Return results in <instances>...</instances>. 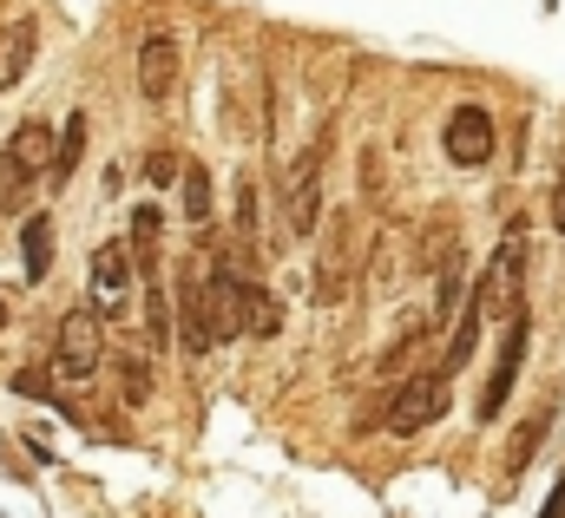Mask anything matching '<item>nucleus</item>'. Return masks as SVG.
Here are the masks:
<instances>
[{
  "label": "nucleus",
  "instance_id": "1",
  "mask_svg": "<svg viewBox=\"0 0 565 518\" xmlns=\"http://www.w3.org/2000/svg\"><path fill=\"white\" fill-rule=\"evenodd\" d=\"M520 289H526V224H513L500 237V250H493L480 289H473V309L480 315H513L520 309Z\"/></svg>",
  "mask_w": 565,
  "mask_h": 518
},
{
  "label": "nucleus",
  "instance_id": "2",
  "mask_svg": "<svg viewBox=\"0 0 565 518\" xmlns=\"http://www.w3.org/2000/svg\"><path fill=\"white\" fill-rule=\"evenodd\" d=\"M99 309H66L53 335V375L60 381H93L99 375Z\"/></svg>",
  "mask_w": 565,
  "mask_h": 518
},
{
  "label": "nucleus",
  "instance_id": "3",
  "mask_svg": "<svg viewBox=\"0 0 565 518\" xmlns=\"http://www.w3.org/2000/svg\"><path fill=\"white\" fill-rule=\"evenodd\" d=\"M282 217H289L296 237L316 230V217H322V144L289 158V171H282Z\"/></svg>",
  "mask_w": 565,
  "mask_h": 518
},
{
  "label": "nucleus",
  "instance_id": "4",
  "mask_svg": "<svg viewBox=\"0 0 565 518\" xmlns=\"http://www.w3.org/2000/svg\"><path fill=\"white\" fill-rule=\"evenodd\" d=\"M46 158H53V131L40 126V119H26V126L7 138V151H0V204H13L46 171Z\"/></svg>",
  "mask_w": 565,
  "mask_h": 518
},
{
  "label": "nucleus",
  "instance_id": "5",
  "mask_svg": "<svg viewBox=\"0 0 565 518\" xmlns=\"http://www.w3.org/2000/svg\"><path fill=\"white\" fill-rule=\"evenodd\" d=\"M447 413V375H415V381H402L395 400H388V433H402V440H415L422 427H434Z\"/></svg>",
  "mask_w": 565,
  "mask_h": 518
},
{
  "label": "nucleus",
  "instance_id": "6",
  "mask_svg": "<svg viewBox=\"0 0 565 518\" xmlns=\"http://www.w3.org/2000/svg\"><path fill=\"white\" fill-rule=\"evenodd\" d=\"M349 276H355V217L335 211L329 217V244H322V262H316V302L335 309L349 295Z\"/></svg>",
  "mask_w": 565,
  "mask_h": 518
},
{
  "label": "nucleus",
  "instance_id": "7",
  "mask_svg": "<svg viewBox=\"0 0 565 518\" xmlns=\"http://www.w3.org/2000/svg\"><path fill=\"white\" fill-rule=\"evenodd\" d=\"M440 151L460 171H480L493 158V119H487V106H454L447 112V131H440Z\"/></svg>",
  "mask_w": 565,
  "mask_h": 518
},
{
  "label": "nucleus",
  "instance_id": "8",
  "mask_svg": "<svg viewBox=\"0 0 565 518\" xmlns=\"http://www.w3.org/2000/svg\"><path fill=\"white\" fill-rule=\"evenodd\" d=\"M93 309L106 315H132V250L126 244H99L93 257Z\"/></svg>",
  "mask_w": 565,
  "mask_h": 518
},
{
  "label": "nucleus",
  "instance_id": "9",
  "mask_svg": "<svg viewBox=\"0 0 565 518\" xmlns=\"http://www.w3.org/2000/svg\"><path fill=\"white\" fill-rule=\"evenodd\" d=\"M178 73H184L178 40H171V33H145V46H139V93L151 99V106H164V99L178 93Z\"/></svg>",
  "mask_w": 565,
  "mask_h": 518
},
{
  "label": "nucleus",
  "instance_id": "10",
  "mask_svg": "<svg viewBox=\"0 0 565 518\" xmlns=\"http://www.w3.org/2000/svg\"><path fill=\"white\" fill-rule=\"evenodd\" d=\"M526 342H533V322H526V309H513V322H507V342H500V368H493V381H487V393H480V420H493V413L507 407L513 375H520V361H526Z\"/></svg>",
  "mask_w": 565,
  "mask_h": 518
},
{
  "label": "nucleus",
  "instance_id": "11",
  "mask_svg": "<svg viewBox=\"0 0 565 518\" xmlns=\"http://www.w3.org/2000/svg\"><path fill=\"white\" fill-rule=\"evenodd\" d=\"M178 322H184V348H191V355L217 348V335H211V295H204V269H191V276H184V289H178Z\"/></svg>",
  "mask_w": 565,
  "mask_h": 518
},
{
  "label": "nucleus",
  "instance_id": "12",
  "mask_svg": "<svg viewBox=\"0 0 565 518\" xmlns=\"http://www.w3.org/2000/svg\"><path fill=\"white\" fill-rule=\"evenodd\" d=\"M33 46H40V26H33V20L0 26V93H13V86H20V73L33 66Z\"/></svg>",
  "mask_w": 565,
  "mask_h": 518
},
{
  "label": "nucleus",
  "instance_id": "13",
  "mask_svg": "<svg viewBox=\"0 0 565 518\" xmlns=\"http://www.w3.org/2000/svg\"><path fill=\"white\" fill-rule=\"evenodd\" d=\"M434 276H440V289H434V315H427V322L440 328V322H454V315H460V289H467V257H447L440 269H434Z\"/></svg>",
  "mask_w": 565,
  "mask_h": 518
},
{
  "label": "nucleus",
  "instance_id": "14",
  "mask_svg": "<svg viewBox=\"0 0 565 518\" xmlns=\"http://www.w3.org/2000/svg\"><path fill=\"white\" fill-rule=\"evenodd\" d=\"M79 158H86V112H73L66 131H60V144H53V184H66L79 171Z\"/></svg>",
  "mask_w": 565,
  "mask_h": 518
},
{
  "label": "nucleus",
  "instance_id": "15",
  "mask_svg": "<svg viewBox=\"0 0 565 518\" xmlns=\"http://www.w3.org/2000/svg\"><path fill=\"white\" fill-rule=\"evenodd\" d=\"M46 269H53V217L40 211L26 217V282H46Z\"/></svg>",
  "mask_w": 565,
  "mask_h": 518
},
{
  "label": "nucleus",
  "instance_id": "16",
  "mask_svg": "<svg viewBox=\"0 0 565 518\" xmlns=\"http://www.w3.org/2000/svg\"><path fill=\"white\" fill-rule=\"evenodd\" d=\"M282 328V302L270 295V289H244V335H277Z\"/></svg>",
  "mask_w": 565,
  "mask_h": 518
},
{
  "label": "nucleus",
  "instance_id": "17",
  "mask_svg": "<svg viewBox=\"0 0 565 518\" xmlns=\"http://www.w3.org/2000/svg\"><path fill=\"white\" fill-rule=\"evenodd\" d=\"M402 276H408V262H402V230L388 224L382 244H375V269H369V282H375V289H395Z\"/></svg>",
  "mask_w": 565,
  "mask_h": 518
},
{
  "label": "nucleus",
  "instance_id": "18",
  "mask_svg": "<svg viewBox=\"0 0 565 518\" xmlns=\"http://www.w3.org/2000/svg\"><path fill=\"white\" fill-rule=\"evenodd\" d=\"M178 184H184V217L191 224H211V171L204 164H184Z\"/></svg>",
  "mask_w": 565,
  "mask_h": 518
},
{
  "label": "nucleus",
  "instance_id": "19",
  "mask_svg": "<svg viewBox=\"0 0 565 518\" xmlns=\"http://www.w3.org/2000/svg\"><path fill=\"white\" fill-rule=\"evenodd\" d=\"M145 282H151V302H145V328H151V348H164L171 342V302H164V289H158V269L145 262Z\"/></svg>",
  "mask_w": 565,
  "mask_h": 518
},
{
  "label": "nucleus",
  "instance_id": "20",
  "mask_svg": "<svg viewBox=\"0 0 565 518\" xmlns=\"http://www.w3.org/2000/svg\"><path fill=\"white\" fill-rule=\"evenodd\" d=\"M473 342H480V309H473L467 322L454 315V342H447V361H440L434 375H454V368H467V355H473Z\"/></svg>",
  "mask_w": 565,
  "mask_h": 518
},
{
  "label": "nucleus",
  "instance_id": "21",
  "mask_svg": "<svg viewBox=\"0 0 565 518\" xmlns=\"http://www.w3.org/2000/svg\"><path fill=\"white\" fill-rule=\"evenodd\" d=\"M158 230H164V211H158V204H139V211H132V250H139V257L158 250Z\"/></svg>",
  "mask_w": 565,
  "mask_h": 518
},
{
  "label": "nucleus",
  "instance_id": "22",
  "mask_svg": "<svg viewBox=\"0 0 565 518\" xmlns=\"http://www.w3.org/2000/svg\"><path fill=\"white\" fill-rule=\"evenodd\" d=\"M257 217H264V211H257V177L244 171V177H237V230L257 237Z\"/></svg>",
  "mask_w": 565,
  "mask_h": 518
},
{
  "label": "nucleus",
  "instance_id": "23",
  "mask_svg": "<svg viewBox=\"0 0 565 518\" xmlns=\"http://www.w3.org/2000/svg\"><path fill=\"white\" fill-rule=\"evenodd\" d=\"M546 420H553V413H540V420H533V427H526V433H520V440H513V453H507V466H513V473H520V466H526V460H533V446H540V440H546Z\"/></svg>",
  "mask_w": 565,
  "mask_h": 518
},
{
  "label": "nucleus",
  "instance_id": "24",
  "mask_svg": "<svg viewBox=\"0 0 565 518\" xmlns=\"http://www.w3.org/2000/svg\"><path fill=\"white\" fill-rule=\"evenodd\" d=\"M178 171H184V164H178V151H151V158H145V177H151V184H171Z\"/></svg>",
  "mask_w": 565,
  "mask_h": 518
},
{
  "label": "nucleus",
  "instance_id": "25",
  "mask_svg": "<svg viewBox=\"0 0 565 518\" xmlns=\"http://www.w3.org/2000/svg\"><path fill=\"white\" fill-rule=\"evenodd\" d=\"M119 375H126V400H145V388H151V381H145V361H126Z\"/></svg>",
  "mask_w": 565,
  "mask_h": 518
},
{
  "label": "nucleus",
  "instance_id": "26",
  "mask_svg": "<svg viewBox=\"0 0 565 518\" xmlns=\"http://www.w3.org/2000/svg\"><path fill=\"white\" fill-rule=\"evenodd\" d=\"M13 393H26V400H40V393H53V388H46V375H13Z\"/></svg>",
  "mask_w": 565,
  "mask_h": 518
},
{
  "label": "nucleus",
  "instance_id": "27",
  "mask_svg": "<svg viewBox=\"0 0 565 518\" xmlns=\"http://www.w3.org/2000/svg\"><path fill=\"white\" fill-rule=\"evenodd\" d=\"M553 224L565 230V164H559V184H553Z\"/></svg>",
  "mask_w": 565,
  "mask_h": 518
},
{
  "label": "nucleus",
  "instance_id": "28",
  "mask_svg": "<svg viewBox=\"0 0 565 518\" xmlns=\"http://www.w3.org/2000/svg\"><path fill=\"white\" fill-rule=\"evenodd\" d=\"M0 328H7V302H0Z\"/></svg>",
  "mask_w": 565,
  "mask_h": 518
}]
</instances>
